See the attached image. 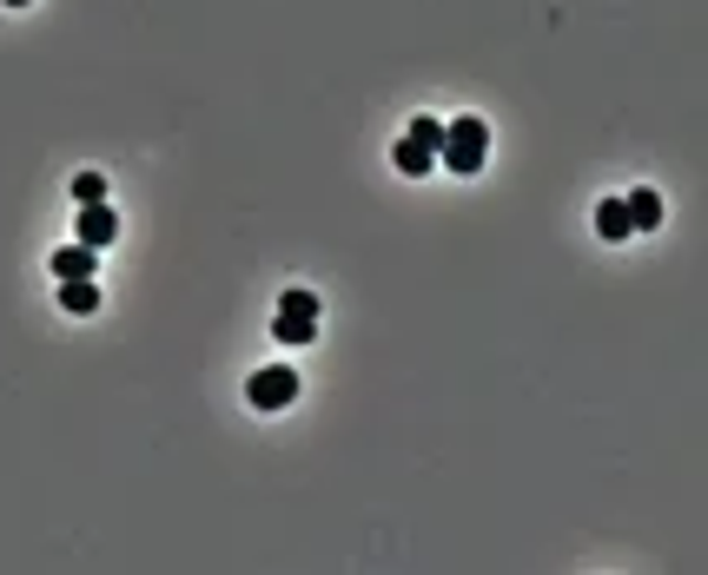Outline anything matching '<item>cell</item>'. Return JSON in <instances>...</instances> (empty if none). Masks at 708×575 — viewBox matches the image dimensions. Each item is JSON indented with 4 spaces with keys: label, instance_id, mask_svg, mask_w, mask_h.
Returning <instances> with one entry per match:
<instances>
[{
    "label": "cell",
    "instance_id": "6da1fadb",
    "mask_svg": "<svg viewBox=\"0 0 708 575\" xmlns=\"http://www.w3.org/2000/svg\"><path fill=\"white\" fill-rule=\"evenodd\" d=\"M437 159H444L451 172H464V179H471V172L490 159V126H484V119H451V126H444Z\"/></svg>",
    "mask_w": 708,
    "mask_h": 575
},
{
    "label": "cell",
    "instance_id": "7a4b0ae2",
    "mask_svg": "<svg viewBox=\"0 0 708 575\" xmlns=\"http://www.w3.org/2000/svg\"><path fill=\"white\" fill-rule=\"evenodd\" d=\"M272 331H278V344H311L318 338V291H285Z\"/></svg>",
    "mask_w": 708,
    "mask_h": 575
},
{
    "label": "cell",
    "instance_id": "3957f363",
    "mask_svg": "<svg viewBox=\"0 0 708 575\" xmlns=\"http://www.w3.org/2000/svg\"><path fill=\"white\" fill-rule=\"evenodd\" d=\"M292 397H298V371H285V364L252 371V384H245V404H252V411H285Z\"/></svg>",
    "mask_w": 708,
    "mask_h": 575
},
{
    "label": "cell",
    "instance_id": "277c9868",
    "mask_svg": "<svg viewBox=\"0 0 708 575\" xmlns=\"http://www.w3.org/2000/svg\"><path fill=\"white\" fill-rule=\"evenodd\" d=\"M113 238H119V212H113L106 199H99V205H80V245L99 252V245H113Z\"/></svg>",
    "mask_w": 708,
    "mask_h": 575
},
{
    "label": "cell",
    "instance_id": "5b68a950",
    "mask_svg": "<svg viewBox=\"0 0 708 575\" xmlns=\"http://www.w3.org/2000/svg\"><path fill=\"white\" fill-rule=\"evenodd\" d=\"M46 265H53V278H93V271H99V252H93V245H60Z\"/></svg>",
    "mask_w": 708,
    "mask_h": 575
},
{
    "label": "cell",
    "instance_id": "8992f818",
    "mask_svg": "<svg viewBox=\"0 0 708 575\" xmlns=\"http://www.w3.org/2000/svg\"><path fill=\"white\" fill-rule=\"evenodd\" d=\"M623 212H630V232H656V225H663V199H656L649 185H643V192H630V199H623Z\"/></svg>",
    "mask_w": 708,
    "mask_h": 575
},
{
    "label": "cell",
    "instance_id": "52a82bcc",
    "mask_svg": "<svg viewBox=\"0 0 708 575\" xmlns=\"http://www.w3.org/2000/svg\"><path fill=\"white\" fill-rule=\"evenodd\" d=\"M60 305H66L73 318H93V311H99V291H93V278H60Z\"/></svg>",
    "mask_w": 708,
    "mask_h": 575
},
{
    "label": "cell",
    "instance_id": "ba28073f",
    "mask_svg": "<svg viewBox=\"0 0 708 575\" xmlns=\"http://www.w3.org/2000/svg\"><path fill=\"white\" fill-rule=\"evenodd\" d=\"M431 166H437V152H431V146H418V139L404 132V139H398V172H404V179H424Z\"/></svg>",
    "mask_w": 708,
    "mask_h": 575
},
{
    "label": "cell",
    "instance_id": "9c48e42d",
    "mask_svg": "<svg viewBox=\"0 0 708 575\" xmlns=\"http://www.w3.org/2000/svg\"><path fill=\"white\" fill-rule=\"evenodd\" d=\"M596 232H603L610 245L630 238V212H623V199H603V205H596Z\"/></svg>",
    "mask_w": 708,
    "mask_h": 575
},
{
    "label": "cell",
    "instance_id": "30bf717a",
    "mask_svg": "<svg viewBox=\"0 0 708 575\" xmlns=\"http://www.w3.org/2000/svg\"><path fill=\"white\" fill-rule=\"evenodd\" d=\"M73 199H80V205H99V199H106V179H99V172H80V179H73Z\"/></svg>",
    "mask_w": 708,
    "mask_h": 575
},
{
    "label": "cell",
    "instance_id": "8fae6325",
    "mask_svg": "<svg viewBox=\"0 0 708 575\" xmlns=\"http://www.w3.org/2000/svg\"><path fill=\"white\" fill-rule=\"evenodd\" d=\"M0 7H27V0H0Z\"/></svg>",
    "mask_w": 708,
    "mask_h": 575
}]
</instances>
